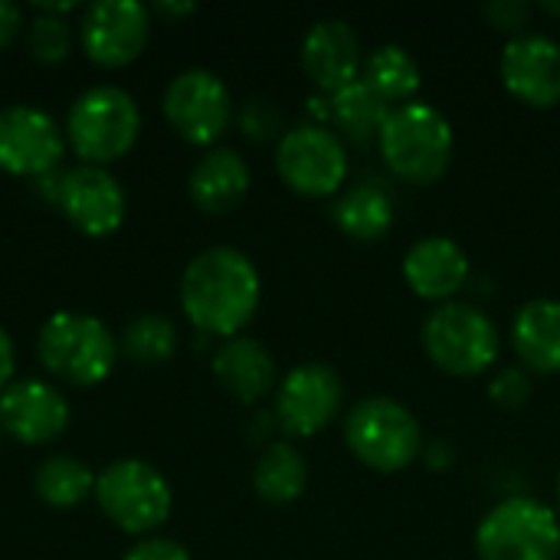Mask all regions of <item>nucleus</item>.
Returning a JSON list of instances; mask_svg holds the SVG:
<instances>
[{"label":"nucleus","mask_w":560,"mask_h":560,"mask_svg":"<svg viewBox=\"0 0 560 560\" xmlns=\"http://www.w3.org/2000/svg\"><path fill=\"white\" fill-rule=\"evenodd\" d=\"M502 82L505 89L535 108H551L560 102V43L545 33L512 36L502 49Z\"/></svg>","instance_id":"2eb2a0df"},{"label":"nucleus","mask_w":560,"mask_h":560,"mask_svg":"<svg viewBox=\"0 0 560 560\" xmlns=\"http://www.w3.org/2000/svg\"><path fill=\"white\" fill-rule=\"evenodd\" d=\"M118 348L135 361V364H164L177 351V328L171 318L144 312L135 322L125 325Z\"/></svg>","instance_id":"bb28decb"},{"label":"nucleus","mask_w":560,"mask_h":560,"mask_svg":"<svg viewBox=\"0 0 560 560\" xmlns=\"http://www.w3.org/2000/svg\"><path fill=\"white\" fill-rule=\"evenodd\" d=\"M95 502L128 535L154 532L171 515L167 479L141 459H118L95 479Z\"/></svg>","instance_id":"6e6552de"},{"label":"nucleus","mask_w":560,"mask_h":560,"mask_svg":"<svg viewBox=\"0 0 560 560\" xmlns=\"http://www.w3.org/2000/svg\"><path fill=\"white\" fill-rule=\"evenodd\" d=\"M328 115L345 138H351L354 144H368L371 138L381 135V128L390 115V105L368 82L358 79L331 95Z\"/></svg>","instance_id":"393cba45"},{"label":"nucleus","mask_w":560,"mask_h":560,"mask_svg":"<svg viewBox=\"0 0 560 560\" xmlns=\"http://www.w3.org/2000/svg\"><path fill=\"white\" fill-rule=\"evenodd\" d=\"M190 10L194 3H154V13H167V16H184Z\"/></svg>","instance_id":"f704fd0d"},{"label":"nucleus","mask_w":560,"mask_h":560,"mask_svg":"<svg viewBox=\"0 0 560 560\" xmlns=\"http://www.w3.org/2000/svg\"><path fill=\"white\" fill-rule=\"evenodd\" d=\"M361 82H368L390 108H397V105L413 102V95L420 89V66L410 56V49H404L397 43H384L364 56Z\"/></svg>","instance_id":"b1692460"},{"label":"nucleus","mask_w":560,"mask_h":560,"mask_svg":"<svg viewBox=\"0 0 560 560\" xmlns=\"http://www.w3.org/2000/svg\"><path fill=\"white\" fill-rule=\"evenodd\" d=\"M302 66L322 92H338L361 79V39L348 20L328 16L308 26L302 39Z\"/></svg>","instance_id":"dca6fc26"},{"label":"nucleus","mask_w":560,"mask_h":560,"mask_svg":"<svg viewBox=\"0 0 560 560\" xmlns=\"http://www.w3.org/2000/svg\"><path fill=\"white\" fill-rule=\"evenodd\" d=\"M404 279L427 302H456V292L469 282V256L450 236H423L404 256Z\"/></svg>","instance_id":"a211bd4d"},{"label":"nucleus","mask_w":560,"mask_h":560,"mask_svg":"<svg viewBox=\"0 0 560 560\" xmlns=\"http://www.w3.org/2000/svg\"><path fill=\"white\" fill-rule=\"evenodd\" d=\"M33 489L49 509H72L95 492V472L72 456H49L39 463Z\"/></svg>","instance_id":"a878e982"},{"label":"nucleus","mask_w":560,"mask_h":560,"mask_svg":"<svg viewBox=\"0 0 560 560\" xmlns=\"http://www.w3.org/2000/svg\"><path fill=\"white\" fill-rule=\"evenodd\" d=\"M249 190V167L233 148L207 151L190 174V200L203 213H230Z\"/></svg>","instance_id":"412c9836"},{"label":"nucleus","mask_w":560,"mask_h":560,"mask_svg":"<svg viewBox=\"0 0 560 560\" xmlns=\"http://www.w3.org/2000/svg\"><path fill=\"white\" fill-rule=\"evenodd\" d=\"M213 377L240 404L262 400L276 384V358L256 338H226L213 354Z\"/></svg>","instance_id":"aec40b11"},{"label":"nucleus","mask_w":560,"mask_h":560,"mask_svg":"<svg viewBox=\"0 0 560 560\" xmlns=\"http://www.w3.org/2000/svg\"><path fill=\"white\" fill-rule=\"evenodd\" d=\"M26 49L36 62H62L72 49V30L66 20L59 16H49V13H39L33 23H30V33H26Z\"/></svg>","instance_id":"cd10ccee"},{"label":"nucleus","mask_w":560,"mask_h":560,"mask_svg":"<svg viewBox=\"0 0 560 560\" xmlns=\"http://www.w3.org/2000/svg\"><path fill=\"white\" fill-rule=\"evenodd\" d=\"M345 407V384L331 364L308 361L292 368L276 390V420L289 436L322 433Z\"/></svg>","instance_id":"9b49d317"},{"label":"nucleus","mask_w":560,"mask_h":560,"mask_svg":"<svg viewBox=\"0 0 560 560\" xmlns=\"http://www.w3.org/2000/svg\"><path fill=\"white\" fill-rule=\"evenodd\" d=\"M0 427L16 443L43 446L69 427V404L43 381H20L0 394Z\"/></svg>","instance_id":"f3484780"},{"label":"nucleus","mask_w":560,"mask_h":560,"mask_svg":"<svg viewBox=\"0 0 560 560\" xmlns=\"http://www.w3.org/2000/svg\"><path fill=\"white\" fill-rule=\"evenodd\" d=\"M331 217L345 236L358 243H377L394 226V197L381 184L368 180V184L345 190L338 203L331 207Z\"/></svg>","instance_id":"4be33fe9"},{"label":"nucleus","mask_w":560,"mask_h":560,"mask_svg":"<svg viewBox=\"0 0 560 560\" xmlns=\"http://www.w3.org/2000/svg\"><path fill=\"white\" fill-rule=\"evenodd\" d=\"M66 151L59 125L33 105L0 108V171L16 177L49 174Z\"/></svg>","instance_id":"ddd939ff"},{"label":"nucleus","mask_w":560,"mask_h":560,"mask_svg":"<svg viewBox=\"0 0 560 560\" xmlns=\"http://www.w3.org/2000/svg\"><path fill=\"white\" fill-rule=\"evenodd\" d=\"M10 374H13V341H10V335L0 328V390H3V384L10 381Z\"/></svg>","instance_id":"72a5a7b5"},{"label":"nucleus","mask_w":560,"mask_h":560,"mask_svg":"<svg viewBox=\"0 0 560 560\" xmlns=\"http://www.w3.org/2000/svg\"><path fill=\"white\" fill-rule=\"evenodd\" d=\"M479 560H558V512L532 495H512L492 505L476 528Z\"/></svg>","instance_id":"0eeeda50"},{"label":"nucleus","mask_w":560,"mask_h":560,"mask_svg":"<svg viewBox=\"0 0 560 560\" xmlns=\"http://www.w3.org/2000/svg\"><path fill=\"white\" fill-rule=\"evenodd\" d=\"M489 397L502 410H518L532 397V374L525 368H502L489 384Z\"/></svg>","instance_id":"c85d7f7f"},{"label":"nucleus","mask_w":560,"mask_h":560,"mask_svg":"<svg viewBox=\"0 0 560 560\" xmlns=\"http://www.w3.org/2000/svg\"><path fill=\"white\" fill-rule=\"evenodd\" d=\"M164 115L184 141L210 144L230 128L233 98L217 72L187 69L171 79L164 92Z\"/></svg>","instance_id":"9d476101"},{"label":"nucleus","mask_w":560,"mask_h":560,"mask_svg":"<svg viewBox=\"0 0 560 560\" xmlns=\"http://www.w3.org/2000/svg\"><path fill=\"white\" fill-rule=\"evenodd\" d=\"M141 131V112L135 98L118 85H95L85 89L66 118V135L72 151L85 164H108L128 154Z\"/></svg>","instance_id":"423d86ee"},{"label":"nucleus","mask_w":560,"mask_h":560,"mask_svg":"<svg viewBox=\"0 0 560 560\" xmlns=\"http://www.w3.org/2000/svg\"><path fill=\"white\" fill-rule=\"evenodd\" d=\"M240 128H243V135H249V138H256V141H269V138H276V135L282 131V115H279V108H276L272 102L253 98V102H246L243 112H240ZM279 138H282V135H279Z\"/></svg>","instance_id":"c756f323"},{"label":"nucleus","mask_w":560,"mask_h":560,"mask_svg":"<svg viewBox=\"0 0 560 560\" xmlns=\"http://www.w3.org/2000/svg\"><path fill=\"white\" fill-rule=\"evenodd\" d=\"M56 203L66 220L85 236H108L125 220V190L121 184L95 164L72 167L59 177Z\"/></svg>","instance_id":"4468645a"},{"label":"nucleus","mask_w":560,"mask_h":560,"mask_svg":"<svg viewBox=\"0 0 560 560\" xmlns=\"http://www.w3.org/2000/svg\"><path fill=\"white\" fill-rule=\"evenodd\" d=\"M151 10L138 0H95L79 26L82 49L105 69L128 66L148 43Z\"/></svg>","instance_id":"f8f14e48"},{"label":"nucleus","mask_w":560,"mask_h":560,"mask_svg":"<svg viewBox=\"0 0 560 560\" xmlns=\"http://www.w3.org/2000/svg\"><path fill=\"white\" fill-rule=\"evenodd\" d=\"M20 26H23V13H20V7H16V3H10V0H0V49H7V46L16 39Z\"/></svg>","instance_id":"473e14b6"},{"label":"nucleus","mask_w":560,"mask_h":560,"mask_svg":"<svg viewBox=\"0 0 560 560\" xmlns=\"http://www.w3.org/2000/svg\"><path fill=\"white\" fill-rule=\"evenodd\" d=\"M482 16L492 23V30L499 33H512V36H522L528 33V16H532V3L525 0H492L482 7Z\"/></svg>","instance_id":"7c9ffc66"},{"label":"nucleus","mask_w":560,"mask_h":560,"mask_svg":"<svg viewBox=\"0 0 560 560\" xmlns=\"http://www.w3.org/2000/svg\"><path fill=\"white\" fill-rule=\"evenodd\" d=\"M259 272L246 253L233 246H210L187 262L180 305L200 331L236 338L259 308Z\"/></svg>","instance_id":"f257e3e1"},{"label":"nucleus","mask_w":560,"mask_h":560,"mask_svg":"<svg viewBox=\"0 0 560 560\" xmlns=\"http://www.w3.org/2000/svg\"><path fill=\"white\" fill-rule=\"evenodd\" d=\"M377 148L384 164L407 184H436L453 161V148H456V135L450 118L430 105V102H407L390 108L381 135H377Z\"/></svg>","instance_id":"f03ea898"},{"label":"nucleus","mask_w":560,"mask_h":560,"mask_svg":"<svg viewBox=\"0 0 560 560\" xmlns=\"http://www.w3.org/2000/svg\"><path fill=\"white\" fill-rule=\"evenodd\" d=\"M423 351L440 371L453 377H476L499 361L502 335L479 305L446 302L423 322Z\"/></svg>","instance_id":"20e7f679"},{"label":"nucleus","mask_w":560,"mask_h":560,"mask_svg":"<svg viewBox=\"0 0 560 560\" xmlns=\"http://www.w3.org/2000/svg\"><path fill=\"white\" fill-rule=\"evenodd\" d=\"M253 486L269 505H292L308 486V463L292 443H269L253 466Z\"/></svg>","instance_id":"5701e85b"},{"label":"nucleus","mask_w":560,"mask_h":560,"mask_svg":"<svg viewBox=\"0 0 560 560\" xmlns=\"http://www.w3.org/2000/svg\"><path fill=\"white\" fill-rule=\"evenodd\" d=\"M125 560H190L187 548L180 541H171V538H151V541H141L138 548H131Z\"/></svg>","instance_id":"2f4dec72"},{"label":"nucleus","mask_w":560,"mask_h":560,"mask_svg":"<svg viewBox=\"0 0 560 560\" xmlns=\"http://www.w3.org/2000/svg\"><path fill=\"white\" fill-rule=\"evenodd\" d=\"M276 171L289 190L302 197H328L348 180V148L341 135L325 125H299L279 138Z\"/></svg>","instance_id":"1a4fd4ad"},{"label":"nucleus","mask_w":560,"mask_h":560,"mask_svg":"<svg viewBox=\"0 0 560 560\" xmlns=\"http://www.w3.org/2000/svg\"><path fill=\"white\" fill-rule=\"evenodd\" d=\"M345 443L361 466L384 476L407 469L427 446L413 410L384 394L364 397L348 410Z\"/></svg>","instance_id":"7ed1b4c3"},{"label":"nucleus","mask_w":560,"mask_h":560,"mask_svg":"<svg viewBox=\"0 0 560 560\" xmlns=\"http://www.w3.org/2000/svg\"><path fill=\"white\" fill-rule=\"evenodd\" d=\"M36 351L49 374H56L75 387H92L112 374L115 358H118V341L92 315L56 312L39 328Z\"/></svg>","instance_id":"39448f33"},{"label":"nucleus","mask_w":560,"mask_h":560,"mask_svg":"<svg viewBox=\"0 0 560 560\" xmlns=\"http://www.w3.org/2000/svg\"><path fill=\"white\" fill-rule=\"evenodd\" d=\"M555 512H558V518H560V472H558V486H555Z\"/></svg>","instance_id":"e433bc0d"},{"label":"nucleus","mask_w":560,"mask_h":560,"mask_svg":"<svg viewBox=\"0 0 560 560\" xmlns=\"http://www.w3.org/2000/svg\"><path fill=\"white\" fill-rule=\"evenodd\" d=\"M512 348L528 374H558L560 299H532L515 312Z\"/></svg>","instance_id":"6ab92c4d"},{"label":"nucleus","mask_w":560,"mask_h":560,"mask_svg":"<svg viewBox=\"0 0 560 560\" xmlns=\"http://www.w3.org/2000/svg\"><path fill=\"white\" fill-rule=\"evenodd\" d=\"M541 10H545V13H551V16H558V20H560V0H545V3H541Z\"/></svg>","instance_id":"c9c22d12"}]
</instances>
